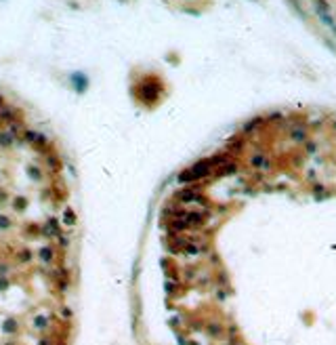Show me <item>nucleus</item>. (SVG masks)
<instances>
[{
  "label": "nucleus",
  "instance_id": "obj_1",
  "mask_svg": "<svg viewBox=\"0 0 336 345\" xmlns=\"http://www.w3.org/2000/svg\"><path fill=\"white\" fill-rule=\"evenodd\" d=\"M76 231L61 152L0 97V345H71Z\"/></svg>",
  "mask_w": 336,
  "mask_h": 345
}]
</instances>
